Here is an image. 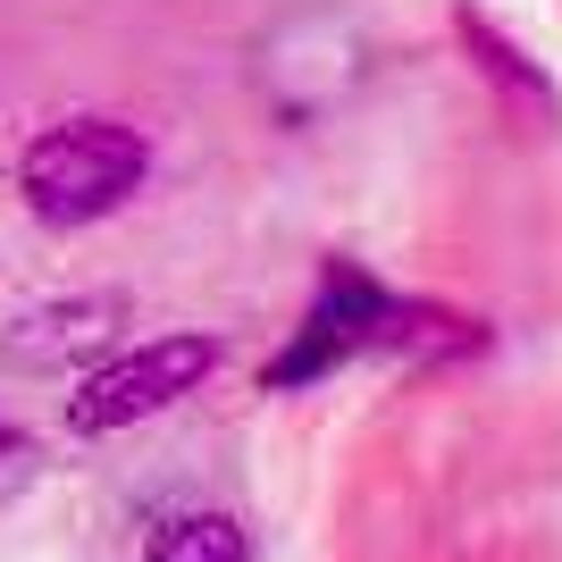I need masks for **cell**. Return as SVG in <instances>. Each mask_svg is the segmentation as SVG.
Masks as SVG:
<instances>
[{
  "label": "cell",
  "instance_id": "1",
  "mask_svg": "<svg viewBox=\"0 0 562 562\" xmlns=\"http://www.w3.org/2000/svg\"><path fill=\"white\" fill-rule=\"evenodd\" d=\"M143 177H151V135L101 110L43 126L18 160V193L43 227H101L143 193Z\"/></svg>",
  "mask_w": 562,
  "mask_h": 562
},
{
  "label": "cell",
  "instance_id": "2",
  "mask_svg": "<svg viewBox=\"0 0 562 562\" xmlns=\"http://www.w3.org/2000/svg\"><path fill=\"white\" fill-rule=\"evenodd\" d=\"M227 361L218 336H151L135 352H110L101 370H85V386L68 395V437H117L135 420H160L168 403H186L202 378Z\"/></svg>",
  "mask_w": 562,
  "mask_h": 562
},
{
  "label": "cell",
  "instance_id": "3",
  "mask_svg": "<svg viewBox=\"0 0 562 562\" xmlns=\"http://www.w3.org/2000/svg\"><path fill=\"white\" fill-rule=\"evenodd\" d=\"M386 303H395V294H386L361 260H328V269H319V285H311V303H303V319H294V336H285L278 361L260 370V386H269V395H294V386L336 378L352 352H378Z\"/></svg>",
  "mask_w": 562,
  "mask_h": 562
},
{
  "label": "cell",
  "instance_id": "4",
  "mask_svg": "<svg viewBox=\"0 0 562 562\" xmlns=\"http://www.w3.org/2000/svg\"><path fill=\"white\" fill-rule=\"evenodd\" d=\"M453 43H462L470 68L487 76V93L504 101L513 126H538V135H546V126H562V101H554V85H546V68L487 18V9H479V0H453Z\"/></svg>",
  "mask_w": 562,
  "mask_h": 562
},
{
  "label": "cell",
  "instance_id": "5",
  "mask_svg": "<svg viewBox=\"0 0 562 562\" xmlns=\"http://www.w3.org/2000/svg\"><path fill=\"white\" fill-rule=\"evenodd\" d=\"M117 328H126V294H68V303H43L9 328V361H25V370H68V361L110 352Z\"/></svg>",
  "mask_w": 562,
  "mask_h": 562
},
{
  "label": "cell",
  "instance_id": "6",
  "mask_svg": "<svg viewBox=\"0 0 562 562\" xmlns=\"http://www.w3.org/2000/svg\"><path fill=\"white\" fill-rule=\"evenodd\" d=\"M378 352H403V361H479L487 352V319H462L446 303H386V328H378Z\"/></svg>",
  "mask_w": 562,
  "mask_h": 562
},
{
  "label": "cell",
  "instance_id": "7",
  "mask_svg": "<svg viewBox=\"0 0 562 562\" xmlns=\"http://www.w3.org/2000/svg\"><path fill=\"white\" fill-rule=\"evenodd\" d=\"M143 562H252V538H244V520L218 513V504H186V513L151 520Z\"/></svg>",
  "mask_w": 562,
  "mask_h": 562
},
{
  "label": "cell",
  "instance_id": "8",
  "mask_svg": "<svg viewBox=\"0 0 562 562\" xmlns=\"http://www.w3.org/2000/svg\"><path fill=\"white\" fill-rule=\"evenodd\" d=\"M34 470H43V446H34L9 412H0V504H9L18 487H34Z\"/></svg>",
  "mask_w": 562,
  "mask_h": 562
}]
</instances>
